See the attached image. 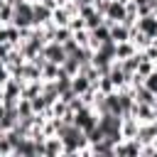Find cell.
Listing matches in <instances>:
<instances>
[{"instance_id": "7", "label": "cell", "mask_w": 157, "mask_h": 157, "mask_svg": "<svg viewBox=\"0 0 157 157\" xmlns=\"http://www.w3.org/2000/svg\"><path fill=\"white\" fill-rule=\"evenodd\" d=\"M64 155V142L59 135H49L44 137V157H59Z\"/></svg>"}, {"instance_id": "19", "label": "cell", "mask_w": 157, "mask_h": 157, "mask_svg": "<svg viewBox=\"0 0 157 157\" xmlns=\"http://www.w3.org/2000/svg\"><path fill=\"white\" fill-rule=\"evenodd\" d=\"M42 93H44V98H47L49 103H54V101L59 98V88H56V81H44V83H42Z\"/></svg>"}, {"instance_id": "11", "label": "cell", "mask_w": 157, "mask_h": 157, "mask_svg": "<svg viewBox=\"0 0 157 157\" xmlns=\"http://www.w3.org/2000/svg\"><path fill=\"white\" fill-rule=\"evenodd\" d=\"M132 34V27H128L125 22H113L110 25V39L113 42H128Z\"/></svg>"}, {"instance_id": "26", "label": "cell", "mask_w": 157, "mask_h": 157, "mask_svg": "<svg viewBox=\"0 0 157 157\" xmlns=\"http://www.w3.org/2000/svg\"><path fill=\"white\" fill-rule=\"evenodd\" d=\"M69 27H71V32H78V29H86V20H83L81 15H74V17L69 20Z\"/></svg>"}, {"instance_id": "21", "label": "cell", "mask_w": 157, "mask_h": 157, "mask_svg": "<svg viewBox=\"0 0 157 157\" xmlns=\"http://www.w3.org/2000/svg\"><path fill=\"white\" fill-rule=\"evenodd\" d=\"M71 37H74V32H71V27L66 25V27H56V29H54V39H52V42L64 44V42H69Z\"/></svg>"}, {"instance_id": "32", "label": "cell", "mask_w": 157, "mask_h": 157, "mask_svg": "<svg viewBox=\"0 0 157 157\" xmlns=\"http://www.w3.org/2000/svg\"><path fill=\"white\" fill-rule=\"evenodd\" d=\"M5 115V105H2V101H0V118Z\"/></svg>"}, {"instance_id": "30", "label": "cell", "mask_w": 157, "mask_h": 157, "mask_svg": "<svg viewBox=\"0 0 157 157\" xmlns=\"http://www.w3.org/2000/svg\"><path fill=\"white\" fill-rule=\"evenodd\" d=\"M108 2H110V0H93V7H96L101 15H105V10H108Z\"/></svg>"}, {"instance_id": "18", "label": "cell", "mask_w": 157, "mask_h": 157, "mask_svg": "<svg viewBox=\"0 0 157 157\" xmlns=\"http://www.w3.org/2000/svg\"><path fill=\"white\" fill-rule=\"evenodd\" d=\"M61 71V64H54V61H44L42 64V78L44 81H54Z\"/></svg>"}, {"instance_id": "6", "label": "cell", "mask_w": 157, "mask_h": 157, "mask_svg": "<svg viewBox=\"0 0 157 157\" xmlns=\"http://www.w3.org/2000/svg\"><path fill=\"white\" fill-rule=\"evenodd\" d=\"M91 32V42H88V47L91 49H98L103 42H108L110 39V27L103 22V25H98V27H93V29H88Z\"/></svg>"}, {"instance_id": "22", "label": "cell", "mask_w": 157, "mask_h": 157, "mask_svg": "<svg viewBox=\"0 0 157 157\" xmlns=\"http://www.w3.org/2000/svg\"><path fill=\"white\" fill-rule=\"evenodd\" d=\"M61 69H64V71H66L69 76H76V74L81 71V64H78V61H76L74 56H66V59L61 61Z\"/></svg>"}, {"instance_id": "27", "label": "cell", "mask_w": 157, "mask_h": 157, "mask_svg": "<svg viewBox=\"0 0 157 157\" xmlns=\"http://www.w3.org/2000/svg\"><path fill=\"white\" fill-rule=\"evenodd\" d=\"M74 39H76L81 47H88V42H91V32H88V29H78V32H74Z\"/></svg>"}, {"instance_id": "33", "label": "cell", "mask_w": 157, "mask_h": 157, "mask_svg": "<svg viewBox=\"0 0 157 157\" xmlns=\"http://www.w3.org/2000/svg\"><path fill=\"white\" fill-rule=\"evenodd\" d=\"M152 15H155V17H157V2H155V7H152Z\"/></svg>"}, {"instance_id": "5", "label": "cell", "mask_w": 157, "mask_h": 157, "mask_svg": "<svg viewBox=\"0 0 157 157\" xmlns=\"http://www.w3.org/2000/svg\"><path fill=\"white\" fill-rule=\"evenodd\" d=\"M42 54H44L47 61H54V64H61V61L66 59L64 44H59V42H47V44L42 47Z\"/></svg>"}, {"instance_id": "20", "label": "cell", "mask_w": 157, "mask_h": 157, "mask_svg": "<svg viewBox=\"0 0 157 157\" xmlns=\"http://www.w3.org/2000/svg\"><path fill=\"white\" fill-rule=\"evenodd\" d=\"M17 115L20 118H32L34 115V108H32V101L29 98H20L17 101Z\"/></svg>"}, {"instance_id": "12", "label": "cell", "mask_w": 157, "mask_h": 157, "mask_svg": "<svg viewBox=\"0 0 157 157\" xmlns=\"http://www.w3.org/2000/svg\"><path fill=\"white\" fill-rule=\"evenodd\" d=\"M132 115H135L140 123H152V120H155V105H150V103H135Z\"/></svg>"}, {"instance_id": "13", "label": "cell", "mask_w": 157, "mask_h": 157, "mask_svg": "<svg viewBox=\"0 0 157 157\" xmlns=\"http://www.w3.org/2000/svg\"><path fill=\"white\" fill-rule=\"evenodd\" d=\"M91 86H93V83H91V78H88L86 74H81V71H78L76 76H71V91H74L76 96H83Z\"/></svg>"}, {"instance_id": "1", "label": "cell", "mask_w": 157, "mask_h": 157, "mask_svg": "<svg viewBox=\"0 0 157 157\" xmlns=\"http://www.w3.org/2000/svg\"><path fill=\"white\" fill-rule=\"evenodd\" d=\"M74 123H76L83 132H91V130L98 125V113L93 110V105H83L81 110L74 113Z\"/></svg>"}, {"instance_id": "25", "label": "cell", "mask_w": 157, "mask_h": 157, "mask_svg": "<svg viewBox=\"0 0 157 157\" xmlns=\"http://www.w3.org/2000/svg\"><path fill=\"white\" fill-rule=\"evenodd\" d=\"M155 71V61H150V59H140V64H137V74H142V76H147V74H152Z\"/></svg>"}, {"instance_id": "8", "label": "cell", "mask_w": 157, "mask_h": 157, "mask_svg": "<svg viewBox=\"0 0 157 157\" xmlns=\"http://www.w3.org/2000/svg\"><path fill=\"white\" fill-rule=\"evenodd\" d=\"M88 150H91V155L115 157V142H113V140H108V137H103V140H98V142H91V145H88Z\"/></svg>"}, {"instance_id": "15", "label": "cell", "mask_w": 157, "mask_h": 157, "mask_svg": "<svg viewBox=\"0 0 157 157\" xmlns=\"http://www.w3.org/2000/svg\"><path fill=\"white\" fill-rule=\"evenodd\" d=\"M137 128H140V120H137L135 115H125L123 123H120V132H123V137H135V135H137Z\"/></svg>"}, {"instance_id": "10", "label": "cell", "mask_w": 157, "mask_h": 157, "mask_svg": "<svg viewBox=\"0 0 157 157\" xmlns=\"http://www.w3.org/2000/svg\"><path fill=\"white\" fill-rule=\"evenodd\" d=\"M135 27H137L140 32H145V34H150L152 39L157 37V17H155V15H142V17H137V22H135Z\"/></svg>"}, {"instance_id": "24", "label": "cell", "mask_w": 157, "mask_h": 157, "mask_svg": "<svg viewBox=\"0 0 157 157\" xmlns=\"http://www.w3.org/2000/svg\"><path fill=\"white\" fill-rule=\"evenodd\" d=\"M103 17H105V15H101L98 10H96L93 15H88V17H86V29H93V27L103 25Z\"/></svg>"}, {"instance_id": "17", "label": "cell", "mask_w": 157, "mask_h": 157, "mask_svg": "<svg viewBox=\"0 0 157 157\" xmlns=\"http://www.w3.org/2000/svg\"><path fill=\"white\" fill-rule=\"evenodd\" d=\"M42 83H44L42 78H39V81H25L20 98H34V96H39V93H42Z\"/></svg>"}, {"instance_id": "34", "label": "cell", "mask_w": 157, "mask_h": 157, "mask_svg": "<svg viewBox=\"0 0 157 157\" xmlns=\"http://www.w3.org/2000/svg\"><path fill=\"white\" fill-rule=\"evenodd\" d=\"M155 120H157V105H155Z\"/></svg>"}, {"instance_id": "29", "label": "cell", "mask_w": 157, "mask_h": 157, "mask_svg": "<svg viewBox=\"0 0 157 157\" xmlns=\"http://www.w3.org/2000/svg\"><path fill=\"white\" fill-rule=\"evenodd\" d=\"M142 56H145V59H150V61H155V64H157V44H155V42H152V44H150V47H145V49H142Z\"/></svg>"}, {"instance_id": "28", "label": "cell", "mask_w": 157, "mask_h": 157, "mask_svg": "<svg viewBox=\"0 0 157 157\" xmlns=\"http://www.w3.org/2000/svg\"><path fill=\"white\" fill-rule=\"evenodd\" d=\"M78 47H81V44H78L74 37H71L69 42H64V52H66V56H74V54L78 52Z\"/></svg>"}, {"instance_id": "16", "label": "cell", "mask_w": 157, "mask_h": 157, "mask_svg": "<svg viewBox=\"0 0 157 157\" xmlns=\"http://www.w3.org/2000/svg\"><path fill=\"white\" fill-rule=\"evenodd\" d=\"M140 49L128 39V42H115V59H128V56H132V54H137Z\"/></svg>"}, {"instance_id": "14", "label": "cell", "mask_w": 157, "mask_h": 157, "mask_svg": "<svg viewBox=\"0 0 157 157\" xmlns=\"http://www.w3.org/2000/svg\"><path fill=\"white\" fill-rule=\"evenodd\" d=\"M71 17H74V15L69 12V7H66V5H59V7H54V10H52V22H54L56 27H66Z\"/></svg>"}, {"instance_id": "23", "label": "cell", "mask_w": 157, "mask_h": 157, "mask_svg": "<svg viewBox=\"0 0 157 157\" xmlns=\"http://www.w3.org/2000/svg\"><path fill=\"white\" fill-rule=\"evenodd\" d=\"M93 86H96V88H98V91H101L103 96H105V93H113V91H115V83L110 81V76H101V78H98V81H96Z\"/></svg>"}, {"instance_id": "3", "label": "cell", "mask_w": 157, "mask_h": 157, "mask_svg": "<svg viewBox=\"0 0 157 157\" xmlns=\"http://www.w3.org/2000/svg\"><path fill=\"white\" fill-rule=\"evenodd\" d=\"M125 12H128V2H125V0H110L103 22H105L108 27H110L113 22H123V20H125Z\"/></svg>"}, {"instance_id": "9", "label": "cell", "mask_w": 157, "mask_h": 157, "mask_svg": "<svg viewBox=\"0 0 157 157\" xmlns=\"http://www.w3.org/2000/svg\"><path fill=\"white\" fill-rule=\"evenodd\" d=\"M142 145H147V142H155V137H157V120H152V123H140V128H137V135H135Z\"/></svg>"}, {"instance_id": "4", "label": "cell", "mask_w": 157, "mask_h": 157, "mask_svg": "<svg viewBox=\"0 0 157 157\" xmlns=\"http://www.w3.org/2000/svg\"><path fill=\"white\" fill-rule=\"evenodd\" d=\"M52 22V7H47L42 0H34L32 2V27H42Z\"/></svg>"}, {"instance_id": "2", "label": "cell", "mask_w": 157, "mask_h": 157, "mask_svg": "<svg viewBox=\"0 0 157 157\" xmlns=\"http://www.w3.org/2000/svg\"><path fill=\"white\" fill-rule=\"evenodd\" d=\"M12 25H17V27H32V0H17L15 2Z\"/></svg>"}, {"instance_id": "31", "label": "cell", "mask_w": 157, "mask_h": 157, "mask_svg": "<svg viewBox=\"0 0 157 157\" xmlns=\"http://www.w3.org/2000/svg\"><path fill=\"white\" fill-rule=\"evenodd\" d=\"M76 7H83V5H93V0H71Z\"/></svg>"}]
</instances>
